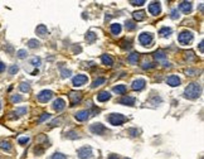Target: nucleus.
Returning <instances> with one entry per match:
<instances>
[{
    "label": "nucleus",
    "mask_w": 204,
    "mask_h": 159,
    "mask_svg": "<svg viewBox=\"0 0 204 159\" xmlns=\"http://www.w3.org/2000/svg\"><path fill=\"white\" fill-rule=\"evenodd\" d=\"M202 93V86L199 83H189L184 90V97L189 100H195L200 96Z\"/></svg>",
    "instance_id": "nucleus-1"
},
{
    "label": "nucleus",
    "mask_w": 204,
    "mask_h": 159,
    "mask_svg": "<svg viewBox=\"0 0 204 159\" xmlns=\"http://www.w3.org/2000/svg\"><path fill=\"white\" fill-rule=\"evenodd\" d=\"M109 121L111 123V125L119 126V125H122L125 121H127V118L121 114H111L109 116Z\"/></svg>",
    "instance_id": "nucleus-2"
},
{
    "label": "nucleus",
    "mask_w": 204,
    "mask_h": 159,
    "mask_svg": "<svg viewBox=\"0 0 204 159\" xmlns=\"http://www.w3.org/2000/svg\"><path fill=\"white\" fill-rule=\"evenodd\" d=\"M178 40L181 44H189L193 40V33L192 32H188V30L181 32V33L178 35Z\"/></svg>",
    "instance_id": "nucleus-3"
},
{
    "label": "nucleus",
    "mask_w": 204,
    "mask_h": 159,
    "mask_svg": "<svg viewBox=\"0 0 204 159\" xmlns=\"http://www.w3.org/2000/svg\"><path fill=\"white\" fill-rule=\"evenodd\" d=\"M154 40V37L151 33H141L139 35V42L141 46H151Z\"/></svg>",
    "instance_id": "nucleus-4"
},
{
    "label": "nucleus",
    "mask_w": 204,
    "mask_h": 159,
    "mask_svg": "<svg viewBox=\"0 0 204 159\" xmlns=\"http://www.w3.org/2000/svg\"><path fill=\"white\" fill-rule=\"evenodd\" d=\"M52 97H53V92L51 91V90H43V91H40L38 93V101L43 102V104L48 102Z\"/></svg>",
    "instance_id": "nucleus-5"
},
{
    "label": "nucleus",
    "mask_w": 204,
    "mask_h": 159,
    "mask_svg": "<svg viewBox=\"0 0 204 159\" xmlns=\"http://www.w3.org/2000/svg\"><path fill=\"white\" fill-rule=\"evenodd\" d=\"M87 82H88V77L86 75H77L72 78V83H73V86H76V87L83 86V85Z\"/></svg>",
    "instance_id": "nucleus-6"
},
{
    "label": "nucleus",
    "mask_w": 204,
    "mask_h": 159,
    "mask_svg": "<svg viewBox=\"0 0 204 159\" xmlns=\"http://www.w3.org/2000/svg\"><path fill=\"white\" fill-rule=\"evenodd\" d=\"M90 130H91V132H93V134H96V135H102V134H105L106 132V128L101 123L92 124L90 126Z\"/></svg>",
    "instance_id": "nucleus-7"
},
{
    "label": "nucleus",
    "mask_w": 204,
    "mask_h": 159,
    "mask_svg": "<svg viewBox=\"0 0 204 159\" xmlns=\"http://www.w3.org/2000/svg\"><path fill=\"white\" fill-rule=\"evenodd\" d=\"M69 100H71V106H76L77 104L81 102V100H82V92H77V91L69 92Z\"/></svg>",
    "instance_id": "nucleus-8"
},
{
    "label": "nucleus",
    "mask_w": 204,
    "mask_h": 159,
    "mask_svg": "<svg viewBox=\"0 0 204 159\" xmlns=\"http://www.w3.org/2000/svg\"><path fill=\"white\" fill-rule=\"evenodd\" d=\"M77 154L81 159H87V158H90L91 155H92V148L91 146H83V148H81V149H78Z\"/></svg>",
    "instance_id": "nucleus-9"
},
{
    "label": "nucleus",
    "mask_w": 204,
    "mask_h": 159,
    "mask_svg": "<svg viewBox=\"0 0 204 159\" xmlns=\"http://www.w3.org/2000/svg\"><path fill=\"white\" fill-rule=\"evenodd\" d=\"M149 12H150V14H153V15H159L160 13H161V5H160V3L159 1L150 3Z\"/></svg>",
    "instance_id": "nucleus-10"
},
{
    "label": "nucleus",
    "mask_w": 204,
    "mask_h": 159,
    "mask_svg": "<svg viewBox=\"0 0 204 159\" xmlns=\"http://www.w3.org/2000/svg\"><path fill=\"white\" fill-rule=\"evenodd\" d=\"M145 85H146V81H145L144 78H137L132 82L131 87H132V90H135V91H141V90L145 87Z\"/></svg>",
    "instance_id": "nucleus-11"
},
{
    "label": "nucleus",
    "mask_w": 204,
    "mask_h": 159,
    "mask_svg": "<svg viewBox=\"0 0 204 159\" xmlns=\"http://www.w3.org/2000/svg\"><path fill=\"white\" fill-rule=\"evenodd\" d=\"M74 118H76V120H78V121H86L90 118V110L78 111V113H76V115H74Z\"/></svg>",
    "instance_id": "nucleus-12"
},
{
    "label": "nucleus",
    "mask_w": 204,
    "mask_h": 159,
    "mask_svg": "<svg viewBox=\"0 0 204 159\" xmlns=\"http://www.w3.org/2000/svg\"><path fill=\"white\" fill-rule=\"evenodd\" d=\"M35 33L38 34L39 37H42V38H44V37H47L48 34H49V30L47 29V26L44 24H39L35 28Z\"/></svg>",
    "instance_id": "nucleus-13"
},
{
    "label": "nucleus",
    "mask_w": 204,
    "mask_h": 159,
    "mask_svg": "<svg viewBox=\"0 0 204 159\" xmlns=\"http://www.w3.org/2000/svg\"><path fill=\"white\" fill-rule=\"evenodd\" d=\"M166 83L171 87H176V86H179L180 85V78L178 76H175V75H171V76H169L168 78H166Z\"/></svg>",
    "instance_id": "nucleus-14"
},
{
    "label": "nucleus",
    "mask_w": 204,
    "mask_h": 159,
    "mask_svg": "<svg viewBox=\"0 0 204 159\" xmlns=\"http://www.w3.org/2000/svg\"><path fill=\"white\" fill-rule=\"evenodd\" d=\"M119 102H120V104H122V105L134 106V105H135V97H132V96H127V95H125V96H122V97L119 100Z\"/></svg>",
    "instance_id": "nucleus-15"
},
{
    "label": "nucleus",
    "mask_w": 204,
    "mask_h": 159,
    "mask_svg": "<svg viewBox=\"0 0 204 159\" xmlns=\"http://www.w3.org/2000/svg\"><path fill=\"white\" fill-rule=\"evenodd\" d=\"M64 107H66V101H64L63 99H57L54 102H53V109H54L57 113H59L62 111Z\"/></svg>",
    "instance_id": "nucleus-16"
},
{
    "label": "nucleus",
    "mask_w": 204,
    "mask_h": 159,
    "mask_svg": "<svg viewBox=\"0 0 204 159\" xmlns=\"http://www.w3.org/2000/svg\"><path fill=\"white\" fill-rule=\"evenodd\" d=\"M179 9H180L183 13H185V14L190 13V12H192V3H190V1H181V3L179 4Z\"/></svg>",
    "instance_id": "nucleus-17"
},
{
    "label": "nucleus",
    "mask_w": 204,
    "mask_h": 159,
    "mask_svg": "<svg viewBox=\"0 0 204 159\" xmlns=\"http://www.w3.org/2000/svg\"><path fill=\"white\" fill-rule=\"evenodd\" d=\"M101 61H102V63H103L105 66H109V67H111L112 65H114V58H112L110 54H102L101 56Z\"/></svg>",
    "instance_id": "nucleus-18"
},
{
    "label": "nucleus",
    "mask_w": 204,
    "mask_h": 159,
    "mask_svg": "<svg viewBox=\"0 0 204 159\" xmlns=\"http://www.w3.org/2000/svg\"><path fill=\"white\" fill-rule=\"evenodd\" d=\"M26 113H28V109L26 107H18L15 111H13L12 115H13V119H17V118H20V116L25 115Z\"/></svg>",
    "instance_id": "nucleus-19"
},
{
    "label": "nucleus",
    "mask_w": 204,
    "mask_h": 159,
    "mask_svg": "<svg viewBox=\"0 0 204 159\" xmlns=\"http://www.w3.org/2000/svg\"><path fill=\"white\" fill-rule=\"evenodd\" d=\"M110 99H111V95H110V92H107V91H101L97 95V101H100V102H105V101H107V100H110Z\"/></svg>",
    "instance_id": "nucleus-20"
},
{
    "label": "nucleus",
    "mask_w": 204,
    "mask_h": 159,
    "mask_svg": "<svg viewBox=\"0 0 204 159\" xmlns=\"http://www.w3.org/2000/svg\"><path fill=\"white\" fill-rule=\"evenodd\" d=\"M171 32L173 30H171L170 28H168V26H163V28L159 30V34L161 37H164V38H168V37L171 35Z\"/></svg>",
    "instance_id": "nucleus-21"
},
{
    "label": "nucleus",
    "mask_w": 204,
    "mask_h": 159,
    "mask_svg": "<svg viewBox=\"0 0 204 159\" xmlns=\"http://www.w3.org/2000/svg\"><path fill=\"white\" fill-rule=\"evenodd\" d=\"M127 61L130 62L131 65H136V63H137V61H139V53H137V52H134V53H131V54L127 57Z\"/></svg>",
    "instance_id": "nucleus-22"
},
{
    "label": "nucleus",
    "mask_w": 204,
    "mask_h": 159,
    "mask_svg": "<svg viewBox=\"0 0 204 159\" xmlns=\"http://www.w3.org/2000/svg\"><path fill=\"white\" fill-rule=\"evenodd\" d=\"M12 144H10L9 141H7V140H1L0 141V149H3V150H5V152H10L12 150Z\"/></svg>",
    "instance_id": "nucleus-23"
},
{
    "label": "nucleus",
    "mask_w": 204,
    "mask_h": 159,
    "mask_svg": "<svg viewBox=\"0 0 204 159\" xmlns=\"http://www.w3.org/2000/svg\"><path fill=\"white\" fill-rule=\"evenodd\" d=\"M121 24H119V23H114V24H111V33L112 34H120L121 33Z\"/></svg>",
    "instance_id": "nucleus-24"
},
{
    "label": "nucleus",
    "mask_w": 204,
    "mask_h": 159,
    "mask_svg": "<svg viewBox=\"0 0 204 159\" xmlns=\"http://www.w3.org/2000/svg\"><path fill=\"white\" fill-rule=\"evenodd\" d=\"M154 58H155L156 61H164L165 58H166V54H165L164 51L160 49V51H156V52L154 53Z\"/></svg>",
    "instance_id": "nucleus-25"
},
{
    "label": "nucleus",
    "mask_w": 204,
    "mask_h": 159,
    "mask_svg": "<svg viewBox=\"0 0 204 159\" xmlns=\"http://www.w3.org/2000/svg\"><path fill=\"white\" fill-rule=\"evenodd\" d=\"M114 92H116L117 95H125L126 86H125V85H117V86L114 87Z\"/></svg>",
    "instance_id": "nucleus-26"
},
{
    "label": "nucleus",
    "mask_w": 204,
    "mask_h": 159,
    "mask_svg": "<svg viewBox=\"0 0 204 159\" xmlns=\"http://www.w3.org/2000/svg\"><path fill=\"white\" fill-rule=\"evenodd\" d=\"M132 17H134V19H135V20L140 22V20L145 19V12H144V10H139V12H135L132 14Z\"/></svg>",
    "instance_id": "nucleus-27"
},
{
    "label": "nucleus",
    "mask_w": 204,
    "mask_h": 159,
    "mask_svg": "<svg viewBox=\"0 0 204 159\" xmlns=\"http://www.w3.org/2000/svg\"><path fill=\"white\" fill-rule=\"evenodd\" d=\"M96 39H97V34H95L93 32H87V34H86V40H87L88 43H93Z\"/></svg>",
    "instance_id": "nucleus-28"
},
{
    "label": "nucleus",
    "mask_w": 204,
    "mask_h": 159,
    "mask_svg": "<svg viewBox=\"0 0 204 159\" xmlns=\"http://www.w3.org/2000/svg\"><path fill=\"white\" fill-rule=\"evenodd\" d=\"M106 82V80L103 77H98V78H96L95 81L92 82V88H96V87H98L101 86V85H103Z\"/></svg>",
    "instance_id": "nucleus-29"
},
{
    "label": "nucleus",
    "mask_w": 204,
    "mask_h": 159,
    "mask_svg": "<svg viewBox=\"0 0 204 159\" xmlns=\"http://www.w3.org/2000/svg\"><path fill=\"white\" fill-rule=\"evenodd\" d=\"M120 47H121V48H123V49L130 48V47H131V40L127 39V38H123V39L120 42Z\"/></svg>",
    "instance_id": "nucleus-30"
},
{
    "label": "nucleus",
    "mask_w": 204,
    "mask_h": 159,
    "mask_svg": "<svg viewBox=\"0 0 204 159\" xmlns=\"http://www.w3.org/2000/svg\"><path fill=\"white\" fill-rule=\"evenodd\" d=\"M19 88H20L21 92H29L30 91V85H29V82H21Z\"/></svg>",
    "instance_id": "nucleus-31"
},
{
    "label": "nucleus",
    "mask_w": 204,
    "mask_h": 159,
    "mask_svg": "<svg viewBox=\"0 0 204 159\" xmlns=\"http://www.w3.org/2000/svg\"><path fill=\"white\" fill-rule=\"evenodd\" d=\"M39 42L38 40H37V39H30L29 42H28V47H29V48H38V47H39Z\"/></svg>",
    "instance_id": "nucleus-32"
},
{
    "label": "nucleus",
    "mask_w": 204,
    "mask_h": 159,
    "mask_svg": "<svg viewBox=\"0 0 204 159\" xmlns=\"http://www.w3.org/2000/svg\"><path fill=\"white\" fill-rule=\"evenodd\" d=\"M125 26H126V29H127V30H134V29L136 28V24L134 23L132 20H126Z\"/></svg>",
    "instance_id": "nucleus-33"
},
{
    "label": "nucleus",
    "mask_w": 204,
    "mask_h": 159,
    "mask_svg": "<svg viewBox=\"0 0 204 159\" xmlns=\"http://www.w3.org/2000/svg\"><path fill=\"white\" fill-rule=\"evenodd\" d=\"M66 136L68 138V139H78V134L74 130H71V131H68V132H66Z\"/></svg>",
    "instance_id": "nucleus-34"
},
{
    "label": "nucleus",
    "mask_w": 204,
    "mask_h": 159,
    "mask_svg": "<svg viewBox=\"0 0 204 159\" xmlns=\"http://www.w3.org/2000/svg\"><path fill=\"white\" fill-rule=\"evenodd\" d=\"M30 63H32V65H33L34 67H39V66H40V63H42V60H40L39 57H34V58H32Z\"/></svg>",
    "instance_id": "nucleus-35"
},
{
    "label": "nucleus",
    "mask_w": 204,
    "mask_h": 159,
    "mask_svg": "<svg viewBox=\"0 0 204 159\" xmlns=\"http://www.w3.org/2000/svg\"><path fill=\"white\" fill-rule=\"evenodd\" d=\"M21 100H23V97L20 96V95H13L12 97H10V101H12L13 104H17V102H20Z\"/></svg>",
    "instance_id": "nucleus-36"
},
{
    "label": "nucleus",
    "mask_w": 204,
    "mask_h": 159,
    "mask_svg": "<svg viewBox=\"0 0 204 159\" xmlns=\"http://www.w3.org/2000/svg\"><path fill=\"white\" fill-rule=\"evenodd\" d=\"M19 71V67L17 66V65H13V66H10L9 67V75H15V73H17Z\"/></svg>",
    "instance_id": "nucleus-37"
},
{
    "label": "nucleus",
    "mask_w": 204,
    "mask_h": 159,
    "mask_svg": "<svg viewBox=\"0 0 204 159\" xmlns=\"http://www.w3.org/2000/svg\"><path fill=\"white\" fill-rule=\"evenodd\" d=\"M17 56H18V58H20V60H23V58H25L26 56H28V52H26L25 49H20V51L17 52Z\"/></svg>",
    "instance_id": "nucleus-38"
},
{
    "label": "nucleus",
    "mask_w": 204,
    "mask_h": 159,
    "mask_svg": "<svg viewBox=\"0 0 204 159\" xmlns=\"http://www.w3.org/2000/svg\"><path fill=\"white\" fill-rule=\"evenodd\" d=\"M179 17H180V14H179L178 9H173V10H171V13H170V18L171 19H178Z\"/></svg>",
    "instance_id": "nucleus-39"
},
{
    "label": "nucleus",
    "mask_w": 204,
    "mask_h": 159,
    "mask_svg": "<svg viewBox=\"0 0 204 159\" xmlns=\"http://www.w3.org/2000/svg\"><path fill=\"white\" fill-rule=\"evenodd\" d=\"M51 118V115L49 114H47V113H44V114H42V116L38 119V123L40 124V123H43V121H45V120H48Z\"/></svg>",
    "instance_id": "nucleus-40"
},
{
    "label": "nucleus",
    "mask_w": 204,
    "mask_h": 159,
    "mask_svg": "<svg viewBox=\"0 0 204 159\" xmlns=\"http://www.w3.org/2000/svg\"><path fill=\"white\" fill-rule=\"evenodd\" d=\"M51 159H67V157L64 154H62V153H54Z\"/></svg>",
    "instance_id": "nucleus-41"
},
{
    "label": "nucleus",
    "mask_w": 204,
    "mask_h": 159,
    "mask_svg": "<svg viewBox=\"0 0 204 159\" xmlns=\"http://www.w3.org/2000/svg\"><path fill=\"white\" fill-rule=\"evenodd\" d=\"M128 134H130L131 136H137L139 134H140V130H137L136 128H134V129H128Z\"/></svg>",
    "instance_id": "nucleus-42"
},
{
    "label": "nucleus",
    "mask_w": 204,
    "mask_h": 159,
    "mask_svg": "<svg viewBox=\"0 0 204 159\" xmlns=\"http://www.w3.org/2000/svg\"><path fill=\"white\" fill-rule=\"evenodd\" d=\"M29 138L28 136H24V138H19V140H18V143H19V144L20 145H24V144H28V143H29Z\"/></svg>",
    "instance_id": "nucleus-43"
},
{
    "label": "nucleus",
    "mask_w": 204,
    "mask_h": 159,
    "mask_svg": "<svg viewBox=\"0 0 204 159\" xmlns=\"http://www.w3.org/2000/svg\"><path fill=\"white\" fill-rule=\"evenodd\" d=\"M185 57H186V60H189V61H194L195 60V56H194V53H193L192 51H189V52H186L185 53Z\"/></svg>",
    "instance_id": "nucleus-44"
},
{
    "label": "nucleus",
    "mask_w": 204,
    "mask_h": 159,
    "mask_svg": "<svg viewBox=\"0 0 204 159\" xmlns=\"http://www.w3.org/2000/svg\"><path fill=\"white\" fill-rule=\"evenodd\" d=\"M185 73H186V76H195L197 75V70H193V68H188V70L185 71Z\"/></svg>",
    "instance_id": "nucleus-45"
},
{
    "label": "nucleus",
    "mask_w": 204,
    "mask_h": 159,
    "mask_svg": "<svg viewBox=\"0 0 204 159\" xmlns=\"http://www.w3.org/2000/svg\"><path fill=\"white\" fill-rule=\"evenodd\" d=\"M154 67H155L154 63H147V62H145L144 65H142V68H144V70H151V68H154Z\"/></svg>",
    "instance_id": "nucleus-46"
},
{
    "label": "nucleus",
    "mask_w": 204,
    "mask_h": 159,
    "mask_svg": "<svg viewBox=\"0 0 204 159\" xmlns=\"http://www.w3.org/2000/svg\"><path fill=\"white\" fill-rule=\"evenodd\" d=\"M43 152H44V149H43L42 146H37L35 149H34V153L37 155H40V154H43Z\"/></svg>",
    "instance_id": "nucleus-47"
},
{
    "label": "nucleus",
    "mask_w": 204,
    "mask_h": 159,
    "mask_svg": "<svg viewBox=\"0 0 204 159\" xmlns=\"http://www.w3.org/2000/svg\"><path fill=\"white\" fill-rule=\"evenodd\" d=\"M69 75H71V71H69V70H62V77L63 78L69 77Z\"/></svg>",
    "instance_id": "nucleus-48"
},
{
    "label": "nucleus",
    "mask_w": 204,
    "mask_h": 159,
    "mask_svg": "<svg viewBox=\"0 0 204 159\" xmlns=\"http://www.w3.org/2000/svg\"><path fill=\"white\" fill-rule=\"evenodd\" d=\"M132 5H135V7H136V5H139V7H140V5H142V4H145V0H137V1H134V0H132V1H130Z\"/></svg>",
    "instance_id": "nucleus-49"
},
{
    "label": "nucleus",
    "mask_w": 204,
    "mask_h": 159,
    "mask_svg": "<svg viewBox=\"0 0 204 159\" xmlns=\"http://www.w3.org/2000/svg\"><path fill=\"white\" fill-rule=\"evenodd\" d=\"M98 113H100V109H98V107H92V110L90 111V115H92V116H93V115L98 114Z\"/></svg>",
    "instance_id": "nucleus-50"
},
{
    "label": "nucleus",
    "mask_w": 204,
    "mask_h": 159,
    "mask_svg": "<svg viewBox=\"0 0 204 159\" xmlns=\"http://www.w3.org/2000/svg\"><path fill=\"white\" fill-rule=\"evenodd\" d=\"M5 68H7V66H5V63H3L1 61H0V73H3L5 71Z\"/></svg>",
    "instance_id": "nucleus-51"
},
{
    "label": "nucleus",
    "mask_w": 204,
    "mask_h": 159,
    "mask_svg": "<svg viewBox=\"0 0 204 159\" xmlns=\"http://www.w3.org/2000/svg\"><path fill=\"white\" fill-rule=\"evenodd\" d=\"M5 51H8L9 53H13V51H14V49H13V47H12V46H7V47H5Z\"/></svg>",
    "instance_id": "nucleus-52"
},
{
    "label": "nucleus",
    "mask_w": 204,
    "mask_h": 159,
    "mask_svg": "<svg viewBox=\"0 0 204 159\" xmlns=\"http://www.w3.org/2000/svg\"><path fill=\"white\" fill-rule=\"evenodd\" d=\"M73 51L76 52V53H79V52L82 51V48H81V47H79V46H77V47H73Z\"/></svg>",
    "instance_id": "nucleus-53"
},
{
    "label": "nucleus",
    "mask_w": 204,
    "mask_h": 159,
    "mask_svg": "<svg viewBox=\"0 0 204 159\" xmlns=\"http://www.w3.org/2000/svg\"><path fill=\"white\" fill-rule=\"evenodd\" d=\"M160 102H161V99H160V97L156 96V97L154 99V104H160Z\"/></svg>",
    "instance_id": "nucleus-54"
},
{
    "label": "nucleus",
    "mask_w": 204,
    "mask_h": 159,
    "mask_svg": "<svg viewBox=\"0 0 204 159\" xmlns=\"http://www.w3.org/2000/svg\"><path fill=\"white\" fill-rule=\"evenodd\" d=\"M109 159H119V155H116V154H111L109 157Z\"/></svg>",
    "instance_id": "nucleus-55"
},
{
    "label": "nucleus",
    "mask_w": 204,
    "mask_h": 159,
    "mask_svg": "<svg viewBox=\"0 0 204 159\" xmlns=\"http://www.w3.org/2000/svg\"><path fill=\"white\" fill-rule=\"evenodd\" d=\"M199 49H200V52H203V40L199 43Z\"/></svg>",
    "instance_id": "nucleus-56"
},
{
    "label": "nucleus",
    "mask_w": 204,
    "mask_h": 159,
    "mask_svg": "<svg viewBox=\"0 0 204 159\" xmlns=\"http://www.w3.org/2000/svg\"><path fill=\"white\" fill-rule=\"evenodd\" d=\"M32 75H38V70H35V71H33V72H32Z\"/></svg>",
    "instance_id": "nucleus-57"
},
{
    "label": "nucleus",
    "mask_w": 204,
    "mask_h": 159,
    "mask_svg": "<svg viewBox=\"0 0 204 159\" xmlns=\"http://www.w3.org/2000/svg\"><path fill=\"white\" fill-rule=\"evenodd\" d=\"M199 10H200V12H203V4L199 5Z\"/></svg>",
    "instance_id": "nucleus-58"
},
{
    "label": "nucleus",
    "mask_w": 204,
    "mask_h": 159,
    "mask_svg": "<svg viewBox=\"0 0 204 159\" xmlns=\"http://www.w3.org/2000/svg\"><path fill=\"white\" fill-rule=\"evenodd\" d=\"M111 19V15H106V20H110Z\"/></svg>",
    "instance_id": "nucleus-59"
},
{
    "label": "nucleus",
    "mask_w": 204,
    "mask_h": 159,
    "mask_svg": "<svg viewBox=\"0 0 204 159\" xmlns=\"http://www.w3.org/2000/svg\"><path fill=\"white\" fill-rule=\"evenodd\" d=\"M0 109H1V102H0Z\"/></svg>",
    "instance_id": "nucleus-60"
},
{
    "label": "nucleus",
    "mask_w": 204,
    "mask_h": 159,
    "mask_svg": "<svg viewBox=\"0 0 204 159\" xmlns=\"http://www.w3.org/2000/svg\"><path fill=\"white\" fill-rule=\"evenodd\" d=\"M125 159H128V158H125Z\"/></svg>",
    "instance_id": "nucleus-61"
}]
</instances>
